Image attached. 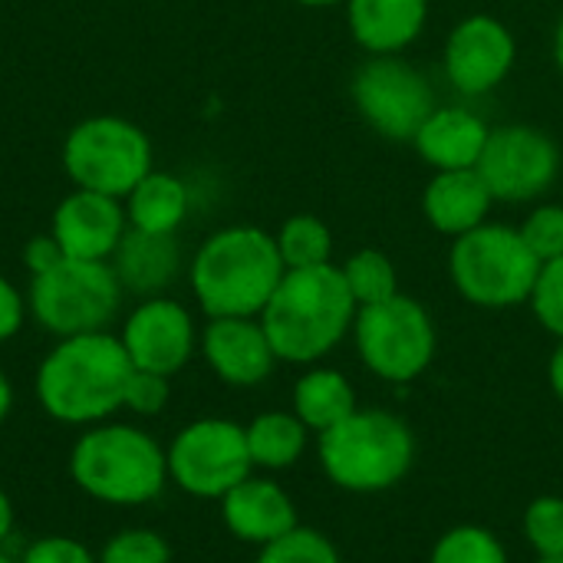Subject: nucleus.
<instances>
[{"label":"nucleus","instance_id":"f257e3e1","mask_svg":"<svg viewBox=\"0 0 563 563\" xmlns=\"http://www.w3.org/2000/svg\"><path fill=\"white\" fill-rule=\"evenodd\" d=\"M132 360L109 330L63 336L40 360L33 393L40 409L63 426H99L122 412Z\"/></svg>","mask_w":563,"mask_h":563},{"label":"nucleus","instance_id":"f03ea898","mask_svg":"<svg viewBox=\"0 0 563 563\" xmlns=\"http://www.w3.org/2000/svg\"><path fill=\"white\" fill-rule=\"evenodd\" d=\"M287 267L271 231L231 224L201 241L188 264L191 294L208 320L261 317Z\"/></svg>","mask_w":563,"mask_h":563},{"label":"nucleus","instance_id":"7ed1b4c3","mask_svg":"<svg viewBox=\"0 0 563 563\" xmlns=\"http://www.w3.org/2000/svg\"><path fill=\"white\" fill-rule=\"evenodd\" d=\"M356 310L340 264H323L287 271L267 300L261 323L280 363L310 366L353 333Z\"/></svg>","mask_w":563,"mask_h":563},{"label":"nucleus","instance_id":"20e7f679","mask_svg":"<svg viewBox=\"0 0 563 563\" xmlns=\"http://www.w3.org/2000/svg\"><path fill=\"white\" fill-rule=\"evenodd\" d=\"M69 475L92 501L142 508L165 492L168 459L145 429L129 422H99L76 439L69 452Z\"/></svg>","mask_w":563,"mask_h":563},{"label":"nucleus","instance_id":"39448f33","mask_svg":"<svg viewBox=\"0 0 563 563\" xmlns=\"http://www.w3.org/2000/svg\"><path fill=\"white\" fill-rule=\"evenodd\" d=\"M323 475L353 495H379L396 488L416 459L409 426L383 409H356L350 419L317 435Z\"/></svg>","mask_w":563,"mask_h":563},{"label":"nucleus","instance_id":"423d86ee","mask_svg":"<svg viewBox=\"0 0 563 563\" xmlns=\"http://www.w3.org/2000/svg\"><path fill=\"white\" fill-rule=\"evenodd\" d=\"M541 261L518 228L485 221L452 241L449 277L455 290L485 310H508L531 300Z\"/></svg>","mask_w":563,"mask_h":563},{"label":"nucleus","instance_id":"0eeeda50","mask_svg":"<svg viewBox=\"0 0 563 563\" xmlns=\"http://www.w3.org/2000/svg\"><path fill=\"white\" fill-rule=\"evenodd\" d=\"M122 284L109 261L63 257L56 267L30 277L26 310L56 340L109 330L122 307Z\"/></svg>","mask_w":563,"mask_h":563},{"label":"nucleus","instance_id":"6e6552de","mask_svg":"<svg viewBox=\"0 0 563 563\" xmlns=\"http://www.w3.org/2000/svg\"><path fill=\"white\" fill-rule=\"evenodd\" d=\"M63 172L73 188L125 198L152 168L155 148L142 125L122 115H89L63 139Z\"/></svg>","mask_w":563,"mask_h":563},{"label":"nucleus","instance_id":"1a4fd4ad","mask_svg":"<svg viewBox=\"0 0 563 563\" xmlns=\"http://www.w3.org/2000/svg\"><path fill=\"white\" fill-rule=\"evenodd\" d=\"M353 340L363 366L386 383H412L435 360V323L429 310L406 294L393 300L360 307Z\"/></svg>","mask_w":563,"mask_h":563},{"label":"nucleus","instance_id":"9d476101","mask_svg":"<svg viewBox=\"0 0 563 563\" xmlns=\"http://www.w3.org/2000/svg\"><path fill=\"white\" fill-rule=\"evenodd\" d=\"M168 482L201 501H221L234 485L254 475L244 426L231 419L188 422L165 449Z\"/></svg>","mask_w":563,"mask_h":563},{"label":"nucleus","instance_id":"9b49d317","mask_svg":"<svg viewBox=\"0 0 563 563\" xmlns=\"http://www.w3.org/2000/svg\"><path fill=\"white\" fill-rule=\"evenodd\" d=\"M350 92L363 122L389 142H412L435 109L426 73L399 56H369L356 69Z\"/></svg>","mask_w":563,"mask_h":563},{"label":"nucleus","instance_id":"f8f14e48","mask_svg":"<svg viewBox=\"0 0 563 563\" xmlns=\"http://www.w3.org/2000/svg\"><path fill=\"white\" fill-rule=\"evenodd\" d=\"M495 201L525 205L548 195L561 175V148L558 142L528 122L498 125L488 132L485 152L475 168Z\"/></svg>","mask_w":563,"mask_h":563},{"label":"nucleus","instance_id":"ddd939ff","mask_svg":"<svg viewBox=\"0 0 563 563\" xmlns=\"http://www.w3.org/2000/svg\"><path fill=\"white\" fill-rule=\"evenodd\" d=\"M119 340L135 369H148L172 379L191 363L201 333L195 327L191 310L181 300L158 294V297H142L132 307V313L119 330Z\"/></svg>","mask_w":563,"mask_h":563},{"label":"nucleus","instance_id":"4468645a","mask_svg":"<svg viewBox=\"0 0 563 563\" xmlns=\"http://www.w3.org/2000/svg\"><path fill=\"white\" fill-rule=\"evenodd\" d=\"M518 59V40L511 26L492 13H472L459 20L445 40L442 66L445 79L462 96H485L498 89Z\"/></svg>","mask_w":563,"mask_h":563},{"label":"nucleus","instance_id":"2eb2a0df","mask_svg":"<svg viewBox=\"0 0 563 563\" xmlns=\"http://www.w3.org/2000/svg\"><path fill=\"white\" fill-rule=\"evenodd\" d=\"M129 231L122 198L73 188L53 211L49 234L66 257L76 261H112L119 241Z\"/></svg>","mask_w":563,"mask_h":563},{"label":"nucleus","instance_id":"dca6fc26","mask_svg":"<svg viewBox=\"0 0 563 563\" xmlns=\"http://www.w3.org/2000/svg\"><path fill=\"white\" fill-rule=\"evenodd\" d=\"M198 350L211 373L234 386V389H251L261 386L274 366L280 363L261 317H214L201 330Z\"/></svg>","mask_w":563,"mask_h":563},{"label":"nucleus","instance_id":"f3484780","mask_svg":"<svg viewBox=\"0 0 563 563\" xmlns=\"http://www.w3.org/2000/svg\"><path fill=\"white\" fill-rule=\"evenodd\" d=\"M221 521L238 541L264 548L297 528V508L274 478L247 475L221 498Z\"/></svg>","mask_w":563,"mask_h":563},{"label":"nucleus","instance_id":"a211bd4d","mask_svg":"<svg viewBox=\"0 0 563 563\" xmlns=\"http://www.w3.org/2000/svg\"><path fill=\"white\" fill-rule=\"evenodd\" d=\"M492 125L465 106H435L432 115L419 125L412 145L419 158L435 172H465L478 168Z\"/></svg>","mask_w":563,"mask_h":563},{"label":"nucleus","instance_id":"6ab92c4d","mask_svg":"<svg viewBox=\"0 0 563 563\" xmlns=\"http://www.w3.org/2000/svg\"><path fill=\"white\" fill-rule=\"evenodd\" d=\"M356 46L369 56H399L429 23V0H343Z\"/></svg>","mask_w":563,"mask_h":563},{"label":"nucleus","instance_id":"aec40b11","mask_svg":"<svg viewBox=\"0 0 563 563\" xmlns=\"http://www.w3.org/2000/svg\"><path fill=\"white\" fill-rule=\"evenodd\" d=\"M492 205H495V195L488 191L485 178L475 168L435 172L422 191L426 221L452 241L485 224L492 214Z\"/></svg>","mask_w":563,"mask_h":563},{"label":"nucleus","instance_id":"412c9836","mask_svg":"<svg viewBox=\"0 0 563 563\" xmlns=\"http://www.w3.org/2000/svg\"><path fill=\"white\" fill-rule=\"evenodd\" d=\"M109 264L125 294L158 297L181 274L178 234H145V231L129 228Z\"/></svg>","mask_w":563,"mask_h":563},{"label":"nucleus","instance_id":"4be33fe9","mask_svg":"<svg viewBox=\"0 0 563 563\" xmlns=\"http://www.w3.org/2000/svg\"><path fill=\"white\" fill-rule=\"evenodd\" d=\"M122 205H125L129 228L145 231V234H178V228L185 224L191 211V195L178 175L152 168L122 198Z\"/></svg>","mask_w":563,"mask_h":563},{"label":"nucleus","instance_id":"5701e85b","mask_svg":"<svg viewBox=\"0 0 563 563\" xmlns=\"http://www.w3.org/2000/svg\"><path fill=\"white\" fill-rule=\"evenodd\" d=\"M356 389L340 369H310L294 383V406L290 412L317 435L330 432L343 419L356 412Z\"/></svg>","mask_w":563,"mask_h":563},{"label":"nucleus","instance_id":"b1692460","mask_svg":"<svg viewBox=\"0 0 563 563\" xmlns=\"http://www.w3.org/2000/svg\"><path fill=\"white\" fill-rule=\"evenodd\" d=\"M247 452L261 472H287L300 462L310 429L294 412H261L244 426Z\"/></svg>","mask_w":563,"mask_h":563},{"label":"nucleus","instance_id":"393cba45","mask_svg":"<svg viewBox=\"0 0 563 563\" xmlns=\"http://www.w3.org/2000/svg\"><path fill=\"white\" fill-rule=\"evenodd\" d=\"M287 271H307L333 264V231L317 214H294L274 234Z\"/></svg>","mask_w":563,"mask_h":563},{"label":"nucleus","instance_id":"a878e982","mask_svg":"<svg viewBox=\"0 0 563 563\" xmlns=\"http://www.w3.org/2000/svg\"><path fill=\"white\" fill-rule=\"evenodd\" d=\"M340 274L356 300V307H373L383 300H393L399 290V271L393 264L389 254L376 251V247H363L356 254H350L340 264Z\"/></svg>","mask_w":563,"mask_h":563},{"label":"nucleus","instance_id":"bb28decb","mask_svg":"<svg viewBox=\"0 0 563 563\" xmlns=\"http://www.w3.org/2000/svg\"><path fill=\"white\" fill-rule=\"evenodd\" d=\"M429 563H508V551L492 531L462 525L435 541Z\"/></svg>","mask_w":563,"mask_h":563},{"label":"nucleus","instance_id":"cd10ccee","mask_svg":"<svg viewBox=\"0 0 563 563\" xmlns=\"http://www.w3.org/2000/svg\"><path fill=\"white\" fill-rule=\"evenodd\" d=\"M254 563H340V554L327 534L297 525L284 538L264 544Z\"/></svg>","mask_w":563,"mask_h":563},{"label":"nucleus","instance_id":"c85d7f7f","mask_svg":"<svg viewBox=\"0 0 563 563\" xmlns=\"http://www.w3.org/2000/svg\"><path fill=\"white\" fill-rule=\"evenodd\" d=\"M525 538L538 561L563 558V498H534L525 511Z\"/></svg>","mask_w":563,"mask_h":563},{"label":"nucleus","instance_id":"c756f323","mask_svg":"<svg viewBox=\"0 0 563 563\" xmlns=\"http://www.w3.org/2000/svg\"><path fill=\"white\" fill-rule=\"evenodd\" d=\"M99 563H172V548L158 531L148 528H125L112 534L102 551Z\"/></svg>","mask_w":563,"mask_h":563},{"label":"nucleus","instance_id":"7c9ffc66","mask_svg":"<svg viewBox=\"0 0 563 563\" xmlns=\"http://www.w3.org/2000/svg\"><path fill=\"white\" fill-rule=\"evenodd\" d=\"M531 310L538 317V323L554 333L558 340H563V257L544 261L538 284L531 290Z\"/></svg>","mask_w":563,"mask_h":563},{"label":"nucleus","instance_id":"2f4dec72","mask_svg":"<svg viewBox=\"0 0 563 563\" xmlns=\"http://www.w3.org/2000/svg\"><path fill=\"white\" fill-rule=\"evenodd\" d=\"M521 238L528 247L538 254V261H554L563 257V205H538L521 224Z\"/></svg>","mask_w":563,"mask_h":563},{"label":"nucleus","instance_id":"473e14b6","mask_svg":"<svg viewBox=\"0 0 563 563\" xmlns=\"http://www.w3.org/2000/svg\"><path fill=\"white\" fill-rule=\"evenodd\" d=\"M172 399V379L168 376H158V373H148V369H135L132 366V376L125 383V396H122V409L132 412V416H142V419H152L158 412H165Z\"/></svg>","mask_w":563,"mask_h":563},{"label":"nucleus","instance_id":"72a5a7b5","mask_svg":"<svg viewBox=\"0 0 563 563\" xmlns=\"http://www.w3.org/2000/svg\"><path fill=\"white\" fill-rule=\"evenodd\" d=\"M20 563H99L96 554L76 541V538H66V534H49V538H40L33 541L20 558Z\"/></svg>","mask_w":563,"mask_h":563},{"label":"nucleus","instance_id":"f704fd0d","mask_svg":"<svg viewBox=\"0 0 563 563\" xmlns=\"http://www.w3.org/2000/svg\"><path fill=\"white\" fill-rule=\"evenodd\" d=\"M26 317H30L26 297L20 294V287L10 277L0 274V346L23 330V320Z\"/></svg>","mask_w":563,"mask_h":563},{"label":"nucleus","instance_id":"c9c22d12","mask_svg":"<svg viewBox=\"0 0 563 563\" xmlns=\"http://www.w3.org/2000/svg\"><path fill=\"white\" fill-rule=\"evenodd\" d=\"M63 257H66V254H63V247L56 244L53 234H36V238H30L26 247H23V264H26L30 277H36V274L56 267Z\"/></svg>","mask_w":563,"mask_h":563},{"label":"nucleus","instance_id":"e433bc0d","mask_svg":"<svg viewBox=\"0 0 563 563\" xmlns=\"http://www.w3.org/2000/svg\"><path fill=\"white\" fill-rule=\"evenodd\" d=\"M548 383L554 389V396L563 402V340L558 343V350L551 353V366H548Z\"/></svg>","mask_w":563,"mask_h":563},{"label":"nucleus","instance_id":"4c0bfd02","mask_svg":"<svg viewBox=\"0 0 563 563\" xmlns=\"http://www.w3.org/2000/svg\"><path fill=\"white\" fill-rule=\"evenodd\" d=\"M10 531H13V501H10L7 492L0 488V548H3V541L10 538Z\"/></svg>","mask_w":563,"mask_h":563},{"label":"nucleus","instance_id":"58836bf2","mask_svg":"<svg viewBox=\"0 0 563 563\" xmlns=\"http://www.w3.org/2000/svg\"><path fill=\"white\" fill-rule=\"evenodd\" d=\"M10 409H13V386H10V379H7V373L0 369V426L7 422V416H10Z\"/></svg>","mask_w":563,"mask_h":563},{"label":"nucleus","instance_id":"ea45409f","mask_svg":"<svg viewBox=\"0 0 563 563\" xmlns=\"http://www.w3.org/2000/svg\"><path fill=\"white\" fill-rule=\"evenodd\" d=\"M554 63H558V69H561L563 76V13L561 20H558V30H554Z\"/></svg>","mask_w":563,"mask_h":563},{"label":"nucleus","instance_id":"a19ab883","mask_svg":"<svg viewBox=\"0 0 563 563\" xmlns=\"http://www.w3.org/2000/svg\"><path fill=\"white\" fill-rule=\"evenodd\" d=\"M294 3H300V7H313V10H320V7H336V3H343V0H294Z\"/></svg>","mask_w":563,"mask_h":563},{"label":"nucleus","instance_id":"79ce46f5","mask_svg":"<svg viewBox=\"0 0 563 563\" xmlns=\"http://www.w3.org/2000/svg\"><path fill=\"white\" fill-rule=\"evenodd\" d=\"M0 563H20V561H13V558H10V554H7V551L0 548Z\"/></svg>","mask_w":563,"mask_h":563},{"label":"nucleus","instance_id":"37998d69","mask_svg":"<svg viewBox=\"0 0 563 563\" xmlns=\"http://www.w3.org/2000/svg\"><path fill=\"white\" fill-rule=\"evenodd\" d=\"M538 563H563V558H551V561H538Z\"/></svg>","mask_w":563,"mask_h":563}]
</instances>
